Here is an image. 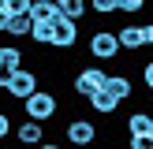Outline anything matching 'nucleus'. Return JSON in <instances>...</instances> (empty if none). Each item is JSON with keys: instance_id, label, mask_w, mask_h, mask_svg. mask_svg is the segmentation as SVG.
<instances>
[{"instance_id": "obj_6", "label": "nucleus", "mask_w": 153, "mask_h": 149, "mask_svg": "<svg viewBox=\"0 0 153 149\" xmlns=\"http://www.w3.org/2000/svg\"><path fill=\"white\" fill-rule=\"evenodd\" d=\"M97 134H101V131H97L90 119H71V123L64 127V138L71 142V145H94Z\"/></svg>"}, {"instance_id": "obj_20", "label": "nucleus", "mask_w": 153, "mask_h": 149, "mask_svg": "<svg viewBox=\"0 0 153 149\" xmlns=\"http://www.w3.org/2000/svg\"><path fill=\"white\" fill-rule=\"evenodd\" d=\"M142 82H146V89L153 93V60H146V63H142Z\"/></svg>"}, {"instance_id": "obj_21", "label": "nucleus", "mask_w": 153, "mask_h": 149, "mask_svg": "<svg viewBox=\"0 0 153 149\" xmlns=\"http://www.w3.org/2000/svg\"><path fill=\"white\" fill-rule=\"evenodd\" d=\"M7 134H15V127L7 119V112H0V138H7Z\"/></svg>"}, {"instance_id": "obj_14", "label": "nucleus", "mask_w": 153, "mask_h": 149, "mask_svg": "<svg viewBox=\"0 0 153 149\" xmlns=\"http://www.w3.org/2000/svg\"><path fill=\"white\" fill-rule=\"evenodd\" d=\"M127 134H153V112H131L127 116Z\"/></svg>"}, {"instance_id": "obj_13", "label": "nucleus", "mask_w": 153, "mask_h": 149, "mask_svg": "<svg viewBox=\"0 0 153 149\" xmlns=\"http://www.w3.org/2000/svg\"><path fill=\"white\" fill-rule=\"evenodd\" d=\"M30 15H34V19H52L56 22L60 15H64V0H34Z\"/></svg>"}, {"instance_id": "obj_16", "label": "nucleus", "mask_w": 153, "mask_h": 149, "mask_svg": "<svg viewBox=\"0 0 153 149\" xmlns=\"http://www.w3.org/2000/svg\"><path fill=\"white\" fill-rule=\"evenodd\" d=\"M94 15H120V0H90Z\"/></svg>"}, {"instance_id": "obj_23", "label": "nucleus", "mask_w": 153, "mask_h": 149, "mask_svg": "<svg viewBox=\"0 0 153 149\" xmlns=\"http://www.w3.org/2000/svg\"><path fill=\"white\" fill-rule=\"evenodd\" d=\"M146 45L153 49V22H146Z\"/></svg>"}, {"instance_id": "obj_18", "label": "nucleus", "mask_w": 153, "mask_h": 149, "mask_svg": "<svg viewBox=\"0 0 153 149\" xmlns=\"http://www.w3.org/2000/svg\"><path fill=\"white\" fill-rule=\"evenodd\" d=\"M0 4H4L11 15H19V11H30V7H34V0H0Z\"/></svg>"}, {"instance_id": "obj_12", "label": "nucleus", "mask_w": 153, "mask_h": 149, "mask_svg": "<svg viewBox=\"0 0 153 149\" xmlns=\"http://www.w3.org/2000/svg\"><path fill=\"white\" fill-rule=\"evenodd\" d=\"M105 89H108L116 101H127V97L134 93V82L127 78V74H108V78H105Z\"/></svg>"}, {"instance_id": "obj_8", "label": "nucleus", "mask_w": 153, "mask_h": 149, "mask_svg": "<svg viewBox=\"0 0 153 149\" xmlns=\"http://www.w3.org/2000/svg\"><path fill=\"white\" fill-rule=\"evenodd\" d=\"M15 138L22 142V145H41L45 142V127H41V119H22L19 127H15Z\"/></svg>"}, {"instance_id": "obj_24", "label": "nucleus", "mask_w": 153, "mask_h": 149, "mask_svg": "<svg viewBox=\"0 0 153 149\" xmlns=\"http://www.w3.org/2000/svg\"><path fill=\"white\" fill-rule=\"evenodd\" d=\"M149 149H153V134H149Z\"/></svg>"}, {"instance_id": "obj_15", "label": "nucleus", "mask_w": 153, "mask_h": 149, "mask_svg": "<svg viewBox=\"0 0 153 149\" xmlns=\"http://www.w3.org/2000/svg\"><path fill=\"white\" fill-rule=\"evenodd\" d=\"M64 15H67V19H86V15H90V0H64Z\"/></svg>"}, {"instance_id": "obj_1", "label": "nucleus", "mask_w": 153, "mask_h": 149, "mask_svg": "<svg viewBox=\"0 0 153 149\" xmlns=\"http://www.w3.org/2000/svg\"><path fill=\"white\" fill-rule=\"evenodd\" d=\"M60 112V97L52 93V89H34V93L22 101V116L30 119H41V123H49V119H56Z\"/></svg>"}, {"instance_id": "obj_5", "label": "nucleus", "mask_w": 153, "mask_h": 149, "mask_svg": "<svg viewBox=\"0 0 153 149\" xmlns=\"http://www.w3.org/2000/svg\"><path fill=\"white\" fill-rule=\"evenodd\" d=\"M75 45H79V19H67V15H60V19H56V37H52V49L71 52Z\"/></svg>"}, {"instance_id": "obj_11", "label": "nucleus", "mask_w": 153, "mask_h": 149, "mask_svg": "<svg viewBox=\"0 0 153 149\" xmlns=\"http://www.w3.org/2000/svg\"><path fill=\"white\" fill-rule=\"evenodd\" d=\"M52 37H56V22H52V19H34L30 41H34V45H41V49H52Z\"/></svg>"}, {"instance_id": "obj_2", "label": "nucleus", "mask_w": 153, "mask_h": 149, "mask_svg": "<svg viewBox=\"0 0 153 149\" xmlns=\"http://www.w3.org/2000/svg\"><path fill=\"white\" fill-rule=\"evenodd\" d=\"M34 89H41V74H37L34 67H26V63H22L19 71L11 74V82H7V89H4V93L11 97L15 104H22L30 93H34Z\"/></svg>"}, {"instance_id": "obj_22", "label": "nucleus", "mask_w": 153, "mask_h": 149, "mask_svg": "<svg viewBox=\"0 0 153 149\" xmlns=\"http://www.w3.org/2000/svg\"><path fill=\"white\" fill-rule=\"evenodd\" d=\"M7 19H11V11H7L4 4H0V34H4V30H7Z\"/></svg>"}, {"instance_id": "obj_4", "label": "nucleus", "mask_w": 153, "mask_h": 149, "mask_svg": "<svg viewBox=\"0 0 153 149\" xmlns=\"http://www.w3.org/2000/svg\"><path fill=\"white\" fill-rule=\"evenodd\" d=\"M120 52H123V45H120L116 30H94L90 34V56L94 60H116Z\"/></svg>"}, {"instance_id": "obj_10", "label": "nucleus", "mask_w": 153, "mask_h": 149, "mask_svg": "<svg viewBox=\"0 0 153 149\" xmlns=\"http://www.w3.org/2000/svg\"><path fill=\"white\" fill-rule=\"evenodd\" d=\"M86 104H90V108L97 112V116H112V112H116V108H120V104H123V101H116V97H112L108 89L101 86V89H97V93H90V97H86Z\"/></svg>"}, {"instance_id": "obj_7", "label": "nucleus", "mask_w": 153, "mask_h": 149, "mask_svg": "<svg viewBox=\"0 0 153 149\" xmlns=\"http://www.w3.org/2000/svg\"><path fill=\"white\" fill-rule=\"evenodd\" d=\"M116 34H120V45H123L127 52L149 49V45H146V22H127V26H120Z\"/></svg>"}, {"instance_id": "obj_17", "label": "nucleus", "mask_w": 153, "mask_h": 149, "mask_svg": "<svg viewBox=\"0 0 153 149\" xmlns=\"http://www.w3.org/2000/svg\"><path fill=\"white\" fill-rule=\"evenodd\" d=\"M149 0H120V15H138Z\"/></svg>"}, {"instance_id": "obj_3", "label": "nucleus", "mask_w": 153, "mask_h": 149, "mask_svg": "<svg viewBox=\"0 0 153 149\" xmlns=\"http://www.w3.org/2000/svg\"><path fill=\"white\" fill-rule=\"evenodd\" d=\"M105 78H108V71H101L97 63L79 67V71H75V78H71V89H75V97H82V101H86L90 93H97V89L105 86Z\"/></svg>"}, {"instance_id": "obj_19", "label": "nucleus", "mask_w": 153, "mask_h": 149, "mask_svg": "<svg viewBox=\"0 0 153 149\" xmlns=\"http://www.w3.org/2000/svg\"><path fill=\"white\" fill-rule=\"evenodd\" d=\"M127 145H131V149H149V134H131Z\"/></svg>"}, {"instance_id": "obj_9", "label": "nucleus", "mask_w": 153, "mask_h": 149, "mask_svg": "<svg viewBox=\"0 0 153 149\" xmlns=\"http://www.w3.org/2000/svg\"><path fill=\"white\" fill-rule=\"evenodd\" d=\"M30 30H34V15H30V11H19V15L7 19V30H4V34L15 37V41H30Z\"/></svg>"}]
</instances>
